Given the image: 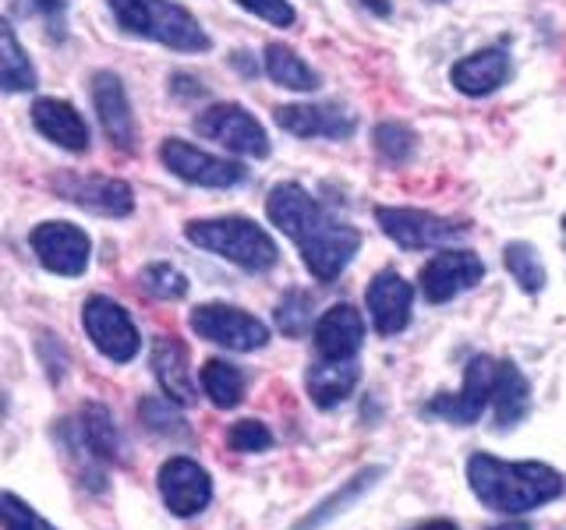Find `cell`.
Listing matches in <instances>:
<instances>
[{
	"label": "cell",
	"instance_id": "13",
	"mask_svg": "<svg viewBox=\"0 0 566 530\" xmlns=\"http://www.w3.org/2000/svg\"><path fill=\"white\" fill-rule=\"evenodd\" d=\"M29 241H32V252L40 255V262L57 276H82L88 265V252H93V244H88L82 230L64 220L40 223L32 230Z\"/></svg>",
	"mask_w": 566,
	"mask_h": 530
},
{
	"label": "cell",
	"instance_id": "15",
	"mask_svg": "<svg viewBox=\"0 0 566 530\" xmlns=\"http://www.w3.org/2000/svg\"><path fill=\"white\" fill-rule=\"evenodd\" d=\"M368 318L379 336H397L411 326V305H415V287L400 273L386 269L368 283L365 290Z\"/></svg>",
	"mask_w": 566,
	"mask_h": 530
},
{
	"label": "cell",
	"instance_id": "40",
	"mask_svg": "<svg viewBox=\"0 0 566 530\" xmlns=\"http://www.w3.org/2000/svg\"><path fill=\"white\" fill-rule=\"evenodd\" d=\"M489 530H535L527 520H506V523H500V527H489Z\"/></svg>",
	"mask_w": 566,
	"mask_h": 530
},
{
	"label": "cell",
	"instance_id": "5",
	"mask_svg": "<svg viewBox=\"0 0 566 530\" xmlns=\"http://www.w3.org/2000/svg\"><path fill=\"white\" fill-rule=\"evenodd\" d=\"M492 385H495V358L489 353H474L464 368V385L457 393H439L424 403V414L439 417L457 428H471L482 421L485 406L492 403Z\"/></svg>",
	"mask_w": 566,
	"mask_h": 530
},
{
	"label": "cell",
	"instance_id": "17",
	"mask_svg": "<svg viewBox=\"0 0 566 530\" xmlns=\"http://www.w3.org/2000/svg\"><path fill=\"white\" fill-rule=\"evenodd\" d=\"M93 103H96V114H99L106 138H111L117 149L135 152L138 149V128H135L128 96H124V85L114 71H96L93 75Z\"/></svg>",
	"mask_w": 566,
	"mask_h": 530
},
{
	"label": "cell",
	"instance_id": "28",
	"mask_svg": "<svg viewBox=\"0 0 566 530\" xmlns=\"http://www.w3.org/2000/svg\"><path fill=\"white\" fill-rule=\"evenodd\" d=\"M265 71H270V78L276 85L291 88V93H315V88H318L315 71L305 61H301L291 46H283V43L265 46Z\"/></svg>",
	"mask_w": 566,
	"mask_h": 530
},
{
	"label": "cell",
	"instance_id": "35",
	"mask_svg": "<svg viewBox=\"0 0 566 530\" xmlns=\"http://www.w3.org/2000/svg\"><path fill=\"white\" fill-rule=\"evenodd\" d=\"M227 446L234 453H262V449L273 446V432L255 417L234 421V424H230V432H227Z\"/></svg>",
	"mask_w": 566,
	"mask_h": 530
},
{
	"label": "cell",
	"instance_id": "42",
	"mask_svg": "<svg viewBox=\"0 0 566 530\" xmlns=\"http://www.w3.org/2000/svg\"><path fill=\"white\" fill-rule=\"evenodd\" d=\"M4 414H8V396L0 393V421H4Z\"/></svg>",
	"mask_w": 566,
	"mask_h": 530
},
{
	"label": "cell",
	"instance_id": "19",
	"mask_svg": "<svg viewBox=\"0 0 566 530\" xmlns=\"http://www.w3.org/2000/svg\"><path fill=\"white\" fill-rule=\"evenodd\" d=\"M510 78V53L503 46H485V50H474L468 57H460L450 67V82L457 93H464L471 99H482L492 96L495 88Z\"/></svg>",
	"mask_w": 566,
	"mask_h": 530
},
{
	"label": "cell",
	"instance_id": "27",
	"mask_svg": "<svg viewBox=\"0 0 566 530\" xmlns=\"http://www.w3.org/2000/svg\"><path fill=\"white\" fill-rule=\"evenodd\" d=\"M32 85H35L32 61L25 57L14 29L0 18V88L4 93H29Z\"/></svg>",
	"mask_w": 566,
	"mask_h": 530
},
{
	"label": "cell",
	"instance_id": "25",
	"mask_svg": "<svg viewBox=\"0 0 566 530\" xmlns=\"http://www.w3.org/2000/svg\"><path fill=\"white\" fill-rule=\"evenodd\" d=\"M71 446H78V453L93 459H114L117 456V428L114 417L99 403H85L82 414L71 421Z\"/></svg>",
	"mask_w": 566,
	"mask_h": 530
},
{
	"label": "cell",
	"instance_id": "1",
	"mask_svg": "<svg viewBox=\"0 0 566 530\" xmlns=\"http://www.w3.org/2000/svg\"><path fill=\"white\" fill-rule=\"evenodd\" d=\"M468 488L478 502L503 517H524L566 491V481L556 467L538 459H500L492 453H471Z\"/></svg>",
	"mask_w": 566,
	"mask_h": 530
},
{
	"label": "cell",
	"instance_id": "7",
	"mask_svg": "<svg viewBox=\"0 0 566 530\" xmlns=\"http://www.w3.org/2000/svg\"><path fill=\"white\" fill-rule=\"evenodd\" d=\"M485 279V262L471 247H442L418 273V287L429 305H447V300L474 290Z\"/></svg>",
	"mask_w": 566,
	"mask_h": 530
},
{
	"label": "cell",
	"instance_id": "30",
	"mask_svg": "<svg viewBox=\"0 0 566 530\" xmlns=\"http://www.w3.org/2000/svg\"><path fill=\"white\" fill-rule=\"evenodd\" d=\"M503 265L506 273L513 276V283L524 290V294H542L545 290V265L538 258V252L531 247L527 241H510L503 247Z\"/></svg>",
	"mask_w": 566,
	"mask_h": 530
},
{
	"label": "cell",
	"instance_id": "29",
	"mask_svg": "<svg viewBox=\"0 0 566 530\" xmlns=\"http://www.w3.org/2000/svg\"><path fill=\"white\" fill-rule=\"evenodd\" d=\"M202 393L209 396L212 406H220V411H230V406H238L241 396H244V375L241 368H234L230 361H206L202 364Z\"/></svg>",
	"mask_w": 566,
	"mask_h": 530
},
{
	"label": "cell",
	"instance_id": "8",
	"mask_svg": "<svg viewBox=\"0 0 566 530\" xmlns=\"http://www.w3.org/2000/svg\"><path fill=\"white\" fill-rule=\"evenodd\" d=\"M195 131L206 135L209 141H220L223 149L238 156H255V159L270 156V135H265L262 124L238 103L209 106V110L195 117Z\"/></svg>",
	"mask_w": 566,
	"mask_h": 530
},
{
	"label": "cell",
	"instance_id": "26",
	"mask_svg": "<svg viewBox=\"0 0 566 530\" xmlns=\"http://www.w3.org/2000/svg\"><path fill=\"white\" fill-rule=\"evenodd\" d=\"M382 474H386V467H365L361 474H354L344 488H336L326 502H318V506L308 512V517H305V520H297L291 530H323L329 520H336V517H340V512H347L354 502H358L365 491L376 488Z\"/></svg>",
	"mask_w": 566,
	"mask_h": 530
},
{
	"label": "cell",
	"instance_id": "43",
	"mask_svg": "<svg viewBox=\"0 0 566 530\" xmlns=\"http://www.w3.org/2000/svg\"><path fill=\"white\" fill-rule=\"evenodd\" d=\"M563 234H566V216H563Z\"/></svg>",
	"mask_w": 566,
	"mask_h": 530
},
{
	"label": "cell",
	"instance_id": "23",
	"mask_svg": "<svg viewBox=\"0 0 566 530\" xmlns=\"http://www.w3.org/2000/svg\"><path fill=\"white\" fill-rule=\"evenodd\" d=\"M153 371L164 393L177 403V406H191L195 403V382L188 371V347L174 336H159L153 343Z\"/></svg>",
	"mask_w": 566,
	"mask_h": 530
},
{
	"label": "cell",
	"instance_id": "41",
	"mask_svg": "<svg viewBox=\"0 0 566 530\" xmlns=\"http://www.w3.org/2000/svg\"><path fill=\"white\" fill-rule=\"evenodd\" d=\"M40 4H43V8H64L67 0H40Z\"/></svg>",
	"mask_w": 566,
	"mask_h": 530
},
{
	"label": "cell",
	"instance_id": "22",
	"mask_svg": "<svg viewBox=\"0 0 566 530\" xmlns=\"http://www.w3.org/2000/svg\"><path fill=\"white\" fill-rule=\"evenodd\" d=\"M323 205H318L312 194L294 184V181H283L270 191V202H265V216L273 220V226H280L283 234H287L291 241H297L305 230L323 216Z\"/></svg>",
	"mask_w": 566,
	"mask_h": 530
},
{
	"label": "cell",
	"instance_id": "4",
	"mask_svg": "<svg viewBox=\"0 0 566 530\" xmlns=\"http://www.w3.org/2000/svg\"><path fill=\"white\" fill-rule=\"evenodd\" d=\"M294 244H297L301 258H305L308 273L323 283H333L350 265V258L358 255L361 234L354 226L333 220L329 212H323V216H318Z\"/></svg>",
	"mask_w": 566,
	"mask_h": 530
},
{
	"label": "cell",
	"instance_id": "20",
	"mask_svg": "<svg viewBox=\"0 0 566 530\" xmlns=\"http://www.w3.org/2000/svg\"><path fill=\"white\" fill-rule=\"evenodd\" d=\"M492 406H495V432H510L531 414V382L513 361H495V385H492Z\"/></svg>",
	"mask_w": 566,
	"mask_h": 530
},
{
	"label": "cell",
	"instance_id": "34",
	"mask_svg": "<svg viewBox=\"0 0 566 530\" xmlns=\"http://www.w3.org/2000/svg\"><path fill=\"white\" fill-rule=\"evenodd\" d=\"M0 527L4 530H57L46 523L25 499H18L14 491H0Z\"/></svg>",
	"mask_w": 566,
	"mask_h": 530
},
{
	"label": "cell",
	"instance_id": "11",
	"mask_svg": "<svg viewBox=\"0 0 566 530\" xmlns=\"http://www.w3.org/2000/svg\"><path fill=\"white\" fill-rule=\"evenodd\" d=\"M159 159L164 167L181 177L188 184H199V188H234L244 181V167L234 163V159H220V156H209L202 149L188 146L181 138H167L164 149H159Z\"/></svg>",
	"mask_w": 566,
	"mask_h": 530
},
{
	"label": "cell",
	"instance_id": "10",
	"mask_svg": "<svg viewBox=\"0 0 566 530\" xmlns=\"http://www.w3.org/2000/svg\"><path fill=\"white\" fill-rule=\"evenodd\" d=\"M191 329L202 340L227 347V350H262L270 343V329L259 322L255 315H248L234 305H199L191 311Z\"/></svg>",
	"mask_w": 566,
	"mask_h": 530
},
{
	"label": "cell",
	"instance_id": "24",
	"mask_svg": "<svg viewBox=\"0 0 566 530\" xmlns=\"http://www.w3.org/2000/svg\"><path fill=\"white\" fill-rule=\"evenodd\" d=\"M358 382H361V368L354 361H326L323 358L318 364H312L305 375V389L318 411L340 406L354 389H358Z\"/></svg>",
	"mask_w": 566,
	"mask_h": 530
},
{
	"label": "cell",
	"instance_id": "33",
	"mask_svg": "<svg viewBox=\"0 0 566 530\" xmlns=\"http://www.w3.org/2000/svg\"><path fill=\"white\" fill-rule=\"evenodd\" d=\"M376 149L386 163H407L415 152V131L407 128V124H397V120H386L376 128Z\"/></svg>",
	"mask_w": 566,
	"mask_h": 530
},
{
	"label": "cell",
	"instance_id": "9",
	"mask_svg": "<svg viewBox=\"0 0 566 530\" xmlns=\"http://www.w3.org/2000/svg\"><path fill=\"white\" fill-rule=\"evenodd\" d=\"M82 322H85L88 340L96 343V350L106 353V358L117 361V364H128L138 353V347H142L132 315L124 311L114 297H106V294H93V297L85 300Z\"/></svg>",
	"mask_w": 566,
	"mask_h": 530
},
{
	"label": "cell",
	"instance_id": "38",
	"mask_svg": "<svg viewBox=\"0 0 566 530\" xmlns=\"http://www.w3.org/2000/svg\"><path fill=\"white\" fill-rule=\"evenodd\" d=\"M358 4L365 8V11H371V14H379V18H389V0H358Z\"/></svg>",
	"mask_w": 566,
	"mask_h": 530
},
{
	"label": "cell",
	"instance_id": "39",
	"mask_svg": "<svg viewBox=\"0 0 566 530\" xmlns=\"http://www.w3.org/2000/svg\"><path fill=\"white\" fill-rule=\"evenodd\" d=\"M411 530H460V527H457L453 520H442V517H439V520H424V523H418V527H411Z\"/></svg>",
	"mask_w": 566,
	"mask_h": 530
},
{
	"label": "cell",
	"instance_id": "36",
	"mask_svg": "<svg viewBox=\"0 0 566 530\" xmlns=\"http://www.w3.org/2000/svg\"><path fill=\"white\" fill-rule=\"evenodd\" d=\"M142 414V424H146L149 432H159V435H181V414H177V406H170L164 396H146L138 406Z\"/></svg>",
	"mask_w": 566,
	"mask_h": 530
},
{
	"label": "cell",
	"instance_id": "32",
	"mask_svg": "<svg viewBox=\"0 0 566 530\" xmlns=\"http://www.w3.org/2000/svg\"><path fill=\"white\" fill-rule=\"evenodd\" d=\"M308 326H312V294L287 290L276 305V329L283 336H291V340H297V336L308 332Z\"/></svg>",
	"mask_w": 566,
	"mask_h": 530
},
{
	"label": "cell",
	"instance_id": "37",
	"mask_svg": "<svg viewBox=\"0 0 566 530\" xmlns=\"http://www.w3.org/2000/svg\"><path fill=\"white\" fill-rule=\"evenodd\" d=\"M238 4L244 8V11H252V14H259L262 22H270V25H276V29H287V25H294V8L287 4V0H238Z\"/></svg>",
	"mask_w": 566,
	"mask_h": 530
},
{
	"label": "cell",
	"instance_id": "6",
	"mask_svg": "<svg viewBox=\"0 0 566 530\" xmlns=\"http://www.w3.org/2000/svg\"><path fill=\"white\" fill-rule=\"evenodd\" d=\"M376 223L382 234L407 247V252H424V247H447L468 234L464 223H453L447 216H436V212L424 209H407V205H379L376 209Z\"/></svg>",
	"mask_w": 566,
	"mask_h": 530
},
{
	"label": "cell",
	"instance_id": "14",
	"mask_svg": "<svg viewBox=\"0 0 566 530\" xmlns=\"http://www.w3.org/2000/svg\"><path fill=\"white\" fill-rule=\"evenodd\" d=\"M276 124L294 138H350L358 131V117L336 103H294L276 106Z\"/></svg>",
	"mask_w": 566,
	"mask_h": 530
},
{
	"label": "cell",
	"instance_id": "21",
	"mask_svg": "<svg viewBox=\"0 0 566 530\" xmlns=\"http://www.w3.org/2000/svg\"><path fill=\"white\" fill-rule=\"evenodd\" d=\"M32 124L46 141L61 146L67 152H85L88 149V128L78 117V110L64 99H35L32 103Z\"/></svg>",
	"mask_w": 566,
	"mask_h": 530
},
{
	"label": "cell",
	"instance_id": "31",
	"mask_svg": "<svg viewBox=\"0 0 566 530\" xmlns=\"http://www.w3.org/2000/svg\"><path fill=\"white\" fill-rule=\"evenodd\" d=\"M138 287L153 300H181L188 294V276L177 273L170 262H153L138 273Z\"/></svg>",
	"mask_w": 566,
	"mask_h": 530
},
{
	"label": "cell",
	"instance_id": "18",
	"mask_svg": "<svg viewBox=\"0 0 566 530\" xmlns=\"http://www.w3.org/2000/svg\"><path fill=\"white\" fill-rule=\"evenodd\" d=\"M365 343V318L354 305H333L315 322V350L326 361H354Z\"/></svg>",
	"mask_w": 566,
	"mask_h": 530
},
{
	"label": "cell",
	"instance_id": "16",
	"mask_svg": "<svg viewBox=\"0 0 566 530\" xmlns=\"http://www.w3.org/2000/svg\"><path fill=\"white\" fill-rule=\"evenodd\" d=\"M57 194L67 202H75L96 216H128L135 209V194L124 181H111V177H57Z\"/></svg>",
	"mask_w": 566,
	"mask_h": 530
},
{
	"label": "cell",
	"instance_id": "12",
	"mask_svg": "<svg viewBox=\"0 0 566 530\" xmlns=\"http://www.w3.org/2000/svg\"><path fill=\"white\" fill-rule=\"evenodd\" d=\"M156 485L174 517H199L212 502V477L206 474V467H199L188 456L167 459L156 474Z\"/></svg>",
	"mask_w": 566,
	"mask_h": 530
},
{
	"label": "cell",
	"instance_id": "3",
	"mask_svg": "<svg viewBox=\"0 0 566 530\" xmlns=\"http://www.w3.org/2000/svg\"><path fill=\"white\" fill-rule=\"evenodd\" d=\"M111 11L120 29L142 35V40L164 43L181 53L209 50V35L195 22V14H188L174 0H111Z\"/></svg>",
	"mask_w": 566,
	"mask_h": 530
},
{
	"label": "cell",
	"instance_id": "2",
	"mask_svg": "<svg viewBox=\"0 0 566 530\" xmlns=\"http://www.w3.org/2000/svg\"><path fill=\"white\" fill-rule=\"evenodd\" d=\"M185 237L195 247L220 255L227 262L241 265L248 273H265L273 269L280 258L276 241L265 230L244 216H220V220H191L185 226Z\"/></svg>",
	"mask_w": 566,
	"mask_h": 530
}]
</instances>
